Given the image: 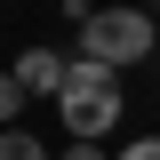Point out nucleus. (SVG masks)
Instances as JSON below:
<instances>
[{
  "label": "nucleus",
  "mask_w": 160,
  "mask_h": 160,
  "mask_svg": "<svg viewBox=\"0 0 160 160\" xmlns=\"http://www.w3.org/2000/svg\"><path fill=\"white\" fill-rule=\"evenodd\" d=\"M56 112H64V128H72L80 144H104L120 128V112H128V88H120L112 64L72 56V72H64V88H56Z\"/></svg>",
  "instance_id": "f257e3e1"
},
{
  "label": "nucleus",
  "mask_w": 160,
  "mask_h": 160,
  "mask_svg": "<svg viewBox=\"0 0 160 160\" xmlns=\"http://www.w3.org/2000/svg\"><path fill=\"white\" fill-rule=\"evenodd\" d=\"M152 48V8H96V16L80 24V56L88 64H136Z\"/></svg>",
  "instance_id": "f03ea898"
},
{
  "label": "nucleus",
  "mask_w": 160,
  "mask_h": 160,
  "mask_svg": "<svg viewBox=\"0 0 160 160\" xmlns=\"http://www.w3.org/2000/svg\"><path fill=\"white\" fill-rule=\"evenodd\" d=\"M64 72H72V64H64L56 48H24V56H16V88H24V96H56Z\"/></svg>",
  "instance_id": "7ed1b4c3"
},
{
  "label": "nucleus",
  "mask_w": 160,
  "mask_h": 160,
  "mask_svg": "<svg viewBox=\"0 0 160 160\" xmlns=\"http://www.w3.org/2000/svg\"><path fill=\"white\" fill-rule=\"evenodd\" d=\"M0 160H48V152H40L24 128H0Z\"/></svg>",
  "instance_id": "20e7f679"
},
{
  "label": "nucleus",
  "mask_w": 160,
  "mask_h": 160,
  "mask_svg": "<svg viewBox=\"0 0 160 160\" xmlns=\"http://www.w3.org/2000/svg\"><path fill=\"white\" fill-rule=\"evenodd\" d=\"M24 112V88H16V72H0V128Z\"/></svg>",
  "instance_id": "39448f33"
},
{
  "label": "nucleus",
  "mask_w": 160,
  "mask_h": 160,
  "mask_svg": "<svg viewBox=\"0 0 160 160\" xmlns=\"http://www.w3.org/2000/svg\"><path fill=\"white\" fill-rule=\"evenodd\" d=\"M112 160H160V136H136L128 152H112Z\"/></svg>",
  "instance_id": "423d86ee"
},
{
  "label": "nucleus",
  "mask_w": 160,
  "mask_h": 160,
  "mask_svg": "<svg viewBox=\"0 0 160 160\" xmlns=\"http://www.w3.org/2000/svg\"><path fill=\"white\" fill-rule=\"evenodd\" d=\"M56 160H112V152H96V144H80V136H72V152H56Z\"/></svg>",
  "instance_id": "0eeeda50"
},
{
  "label": "nucleus",
  "mask_w": 160,
  "mask_h": 160,
  "mask_svg": "<svg viewBox=\"0 0 160 160\" xmlns=\"http://www.w3.org/2000/svg\"><path fill=\"white\" fill-rule=\"evenodd\" d=\"M152 24H160V0H152Z\"/></svg>",
  "instance_id": "6e6552de"
}]
</instances>
